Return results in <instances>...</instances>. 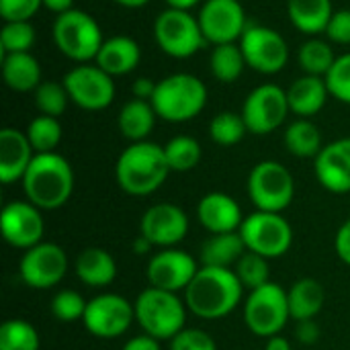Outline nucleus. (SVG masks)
<instances>
[{"instance_id":"obj_1","label":"nucleus","mask_w":350,"mask_h":350,"mask_svg":"<svg viewBox=\"0 0 350 350\" xmlns=\"http://www.w3.org/2000/svg\"><path fill=\"white\" fill-rule=\"evenodd\" d=\"M244 287L234 269L199 267L195 279L185 289V304L201 320H221L230 316L244 297Z\"/></svg>"},{"instance_id":"obj_2","label":"nucleus","mask_w":350,"mask_h":350,"mask_svg":"<svg viewBox=\"0 0 350 350\" xmlns=\"http://www.w3.org/2000/svg\"><path fill=\"white\" fill-rule=\"evenodd\" d=\"M170 172L164 146L154 142L129 144L119 154L115 164L117 185L131 197H148L156 193L166 183Z\"/></svg>"},{"instance_id":"obj_3","label":"nucleus","mask_w":350,"mask_h":350,"mask_svg":"<svg viewBox=\"0 0 350 350\" xmlns=\"http://www.w3.org/2000/svg\"><path fill=\"white\" fill-rule=\"evenodd\" d=\"M21 183L29 203L41 211H55L62 209L74 193V170L57 152L35 154Z\"/></svg>"},{"instance_id":"obj_4","label":"nucleus","mask_w":350,"mask_h":350,"mask_svg":"<svg viewBox=\"0 0 350 350\" xmlns=\"http://www.w3.org/2000/svg\"><path fill=\"white\" fill-rule=\"evenodd\" d=\"M150 103L158 119L168 123H187L203 113L207 105V86L195 74L176 72L158 80Z\"/></svg>"},{"instance_id":"obj_5","label":"nucleus","mask_w":350,"mask_h":350,"mask_svg":"<svg viewBox=\"0 0 350 350\" xmlns=\"http://www.w3.org/2000/svg\"><path fill=\"white\" fill-rule=\"evenodd\" d=\"M135 322L156 340H172L187 324V304L178 293L162 291L156 287L144 289L135 301Z\"/></svg>"},{"instance_id":"obj_6","label":"nucleus","mask_w":350,"mask_h":350,"mask_svg":"<svg viewBox=\"0 0 350 350\" xmlns=\"http://www.w3.org/2000/svg\"><path fill=\"white\" fill-rule=\"evenodd\" d=\"M51 33L59 53L76 64L94 62L105 43L98 21L86 10H78V8L57 14Z\"/></svg>"},{"instance_id":"obj_7","label":"nucleus","mask_w":350,"mask_h":350,"mask_svg":"<svg viewBox=\"0 0 350 350\" xmlns=\"http://www.w3.org/2000/svg\"><path fill=\"white\" fill-rule=\"evenodd\" d=\"M248 197L256 211L283 213L295 197V178L277 160L258 162L248 174Z\"/></svg>"},{"instance_id":"obj_8","label":"nucleus","mask_w":350,"mask_h":350,"mask_svg":"<svg viewBox=\"0 0 350 350\" xmlns=\"http://www.w3.org/2000/svg\"><path fill=\"white\" fill-rule=\"evenodd\" d=\"M154 39L156 45L174 59H187L207 45L199 18L189 10L176 8H166L156 16Z\"/></svg>"},{"instance_id":"obj_9","label":"nucleus","mask_w":350,"mask_h":350,"mask_svg":"<svg viewBox=\"0 0 350 350\" xmlns=\"http://www.w3.org/2000/svg\"><path fill=\"white\" fill-rule=\"evenodd\" d=\"M291 320L287 291L277 283H267L248 293L244 301V324L260 338H271L281 334V330Z\"/></svg>"},{"instance_id":"obj_10","label":"nucleus","mask_w":350,"mask_h":350,"mask_svg":"<svg viewBox=\"0 0 350 350\" xmlns=\"http://www.w3.org/2000/svg\"><path fill=\"white\" fill-rule=\"evenodd\" d=\"M240 236L246 244V250L269 260L287 254L293 244L291 224L281 213L269 211H254L244 217L240 226Z\"/></svg>"},{"instance_id":"obj_11","label":"nucleus","mask_w":350,"mask_h":350,"mask_svg":"<svg viewBox=\"0 0 350 350\" xmlns=\"http://www.w3.org/2000/svg\"><path fill=\"white\" fill-rule=\"evenodd\" d=\"M238 43L242 47L248 68L258 74L273 76L289 64V45L285 37L273 27L248 23Z\"/></svg>"},{"instance_id":"obj_12","label":"nucleus","mask_w":350,"mask_h":350,"mask_svg":"<svg viewBox=\"0 0 350 350\" xmlns=\"http://www.w3.org/2000/svg\"><path fill=\"white\" fill-rule=\"evenodd\" d=\"M242 117L248 127V133L254 135H269L277 131L287 115L291 113L287 90L279 84L265 82L248 92V96L242 103Z\"/></svg>"},{"instance_id":"obj_13","label":"nucleus","mask_w":350,"mask_h":350,"mask_svg":"<svg viewBox=\"0 0 350 350\" xmlns=\"http://www.w3.org/2000/svg\"><path fill=\"white\" fill-rule=\"evenodd\" d=\"M62 82L70 100L84 111H105L115 100V78L94 62L74 66L66 72Z\"/></svg>"},{"instance_id":"obj_14","label":"nucleus","mask_w":350,"mask_h":350,"mask_svg":"<svg viewBox=\"0 0 350 350\" xmlns=\"http://www.w3.org/2000/svg\"><path fill=\"white\" fill-rule=\"evenodd\" d=\"M135 320L133 304L119 293H100L86 304L84 312V328L100 340H113L131 328Z\"/></svg>"},{"instance_id":"obj_15","label":"nucleus","mask_w":350,"mask_h":350,"mask_svg":"<svg viewBox=\"0 0 350 350\" xmlns=\"http://www.w3.org/2000/svg\"><path fill=\"white\" fill-rule=\"evenodd\" d=\"M18 275L31 289H51L59 285L68 275V254L59 244L41 242L25 250L18 265Z\"/></svg>"},{"instance_id":"obj_16","label":"nucleus","mask_w":350,"mask_h":350,"mask_svg":"<svg viewBox=\"0 0 350 350\" xmlns=\"http://www.w3.org/2000/svg\"><path fill=\"white\" fill-rule=\"evenodd\" d=\"M197 18L205 41L211 45L238 43L248 27L240 0H205L199 6Z\"/></svg>"},{"instance_id":"obj_17","label":"nucleus","mask_w":350,"mask_h":350,"mask_svg":"<svg viewBox=\"0 0 350 350\" xmlns=\"http://www.w3.org/2000/svg\"><path fill=\"white\" fill-rule=\"evenodd\" d=\"M0 230L8 246L16 250H29L43 242L45 224H43L41 209L29 203L27 199L10 201L2 207Z\"/></svg>"},{"instance_id":"obj_18","label":"nucleus","mask_w":350,"mask_h":350,"mask_svg":"<svg viewBox=\"0 0 350 350\" xmlns=\"http://www.w3.org/2000/svg\"><path fill=\"white\" fill-rule=\"evenodd\" d=\"M199 271L195 256L178 248H162L156 252L148 262V281L150 287L170 291V293H185Z\"/></svg>"},{"instance_id":"obj_19","label":"nucleus","mask_w":350,"mask_h":350,"mask_svg":"<svg viewBox=\"0 0 350 350\" xmlns=\"http://www.w3.org/2000/svg\"><path fill=\"white\" fill-rule=\"evenodd\" d=\"M189 234V217L174 203H158L144 211L139 219V236L154 248H174Z\"/></svg>"},{"instance_id":"obj_20","label":"nucleus","mask_w":350,"mask_h":350,"mask_svg":"<svg viewBox=\"0 0 350 350\" xmlns=\"http://www.w3.org/2000/svg\"><path fill=\"white\" fill-rule=\"evenodd\" d=\"M318 183L334 195L350 193V137H340L322 148L314 160Z\"/></svg>"},{"instance_id":"obj_21","label":"nucleus","mask_w":350,"mask_h":350,"mask_svg":"<svg viewBox=\"0 0 350 350\" xmlns=\"http://www.w3.org/2000/svg\"><path fill=\"white\" fill-rule=\"evenodd\" d=\"M197 219L211 236H215L240 232L244 215L240 203L234 197L213 191L201 197V201L197 203Z\"/></svg>"},{"instance_id":"obj_22","label":"nucleus","mask_w":350,"mask_h":350,"mask_svg":"<svg viewBox=\"0 0 350 350\" xmlns=\"http://www.w3.org/2000/svg\"><path fill=\"white\" fill-rule=\"evenodd\" d=\"M35 158V150L25 131L4 127L0 131V183L12 185L23 180L27 168Z\"/></svg>"},{"instance_id":"obj_23","label":"nucleus","mask_w":350,"mask_h":350,"mask_svg":"<svg viewBox=\"0 0 350 350\" xmlns=\"http://www.w3.org/2000/svg\"><path fill=\"white\" fill-rule=\"evenodd\" d=\"M142 62V47L133 37L127 35H115L105 39L94 64L103 68L113 78L127 76L133 70H137Z\"/></svg>"},{"instance_id":"obj_24","label":"nucleus","mask_w":350,"mask_h":350,"mask_svg":"<svg viewBox=\"0 0 350 350\" xmlns=\"http://www.w3.org/2000/svg\"><path fill=\"white\" fill-rule=\"evenodd\" d=\"M328 84L322 76L304 74L287 88L289 109L297 119H312L318 115L328 100Z\"/></svg>"},{"instance_id":"obj_25","label":"nucleus","mask_w":350,"mask_h":350,"mask_svg":"<svg viewBox=\"0 0 350 350\" xmlns=\"http://www.w3.org/2000/svg\"><path fill=\"white\" fill-rule=\"evenodd\" d=\"M74 273L86 287L105 289L117 279V262L109 250L90 246L78 254Z\"/></svg>"},{"instance_id":"obj_26","label":"nucleus","mask_w":350,"mask_h":350,"mask_svg":"<svg viewBox=\"0 0 350 350\" xmlns=\"http://www.w3.org/2000/svg\"><path fill=\"white\" fill-rule=\"evenodd\" d=\"M2 80L14 92H35L43 82V72L39 59L27 53H6L2 55Z\"/></svg>"},{"instance_id":"obj_27","label":"nucleus","mask_w":350,"mask_h":350,"mask_svg":"<svg viewBox=\"0 0 350 350\" xmlns=\"http://www.w3.org/2000/svg\"><path fill=\"white\" fill-rule=\"evenodd\" d=\"M332 14V0H287V16L291 25L310 37L326 33Z\"/></svg>"},{"instance_id":"obj_28","label":"nucleus","mask_w":350,"mask_h":350,"mask_svg":"<svg viewBox=\"0 0 350 350\" xmlns=\"http://www.w3.org/2000/svg\"><path fill=\"white\" fill-rule=\"evenodd\" d=\"M156 119L158 115L150 100L131 98L121 107L117 125H119L121 135L129 144H137V142H148L150 133L156 127Z\"/></svg>"},{"instance_id":"obj_29","label":"nucleus","mask_w":350,"mask_h":350,"mask_svg":"<svg viewBox=\"0 0 350 350\" xmlns=\"http://www.w3.org/2000/svg\"><path fill=\"white\" fill-rule=\"evenodd\" d=\"M287 299H289L291 320L295 322L314 320L324 308L326 291L320 281L312 277H304L287 289Z\"/></svg>"},{"instance_id":"obj_30","label":"nucleus","mask_w":350,"mask_h":350,"mask_svg":"<svg viewBox=\"0 0 350 350\" xmlns=\"http://www.w3.org/2000/svg\"><path fill=\"white\" fill-rule=\"evenodd\" d=\"M244 252H246V244H244L240 232L215 234L203 244L199 260H201V267L232 269L244 256Z\"/></svg>"},{"instance_id":"obj_31","label":"nucleus","mask_w":350,"mask_h":350,"mask_svg":"<svg viewBox=\"0 0 350 350\" xmlns=\"http://www.w3.org/2000/svg\"><path fill=\"white\" fill-rule=\"evenodd\" d=\"M285 148L291 156L308 160V158H318L322 152V131L312 119H295L293 123L287 125L285 129Z\"/></svg>"},{"instance_id":"obj_32","label":"nucleus","mask_w":350,"mask_h":350,"mask_svg":"<svg viewBox=\"0 0 350 350\" xmlns=\"http://www.w3.org/2000/svg\"><path fill=\"white\" fill-rule=\"evenodd\" d=\"M246 57L240 43H221L213 45L209 53V70L213 78L221 84H234L242 78L246 70Z\"/></svg>"},{"instance_id":"obj_33","label":"nucleus","mask_w":350,"mask_h":350,"mask_svg":"<svg viewBox=\"0 0 350 350\" xmlns=\"http://www.w3.org/2000/svg\"><path fill=\"white\" fill-rule=\"evenodd\" d=\"M336 57L338 55H334L330 41H324L320 37H310L308 41L301 43V47L297 51V62H299L304 74L322 76V78H326V74L334 66Z\"/></svg>"},{"instance_id":"obj_34","label":"nucleus","mask_w":350,"mask_h":350,"mask_svg":"<svg viewBox=\"0 0 350 350\" xmlns=\"http://www.w3.org/2000/svg\"><path fill=\"white\" fill-rule=\"evenodd\" d=\"M35 154H49L55 152V148L62 142L64 129L57 117H49V115H37L29 121L27 129H25Z\"/></svg>"},{"instance_id":"obj_35","label":"nucleus","mask_w":350,"mask_h":350,"mask_svg":"<svg viewBox=\"0 0 350 350\" xmlns=\"http://www.w3.org/2000/svg\"><path fill=\"white\" fill-rule=\"evenodd\" d=\"M246 133H248V127L244 123L242 113L221 111L209 121V137L221 148L238 146Z\"/></svg>"},{"instance_id":"obj_36","label":"nucleus","mask_w":350,"mask_h":350,"mask_svg":"<svg viewBox=\"0 0 350 350\" xmlns=\"http://www.w3.org/2000/svg\"><path fill=\"white\" fill-rule=\"evenodd\" d=\"M164 154L172 172H189L201 162V144L191 135H174L164 146Z\"/></svg>"},{"instance_id":"obj_37","label":"nucleus","mask_w":350,"mask_h":350,"mask_svg":"<svg viewBox=\"0 0 350 350\" xmlns=\"http://www.w3.org/2000/svg\"><path fill=\"white\" fill-rule=\"evenodd\" d=\"M41 338L33 324L25 320H6L0 326V350H39Z\"/></svg>"},{"instance_id":"obj_38","label":"nucleus","mask_w":350,"mask_h":350,"mask_svg":"<svg viewBox=\"0 0 350 350\" xmlns=\"http://www.w3.org/2000/svg\"><path fill=\"white\" fill-rule=\"evenodd\" d=\"M33 98L39 115H49L57 119L66 113V107L70 103L64 82H55V80H43L33 92Z\"/></svg>"},{"instance_id":"obj_39","label":"nucleus","mask_w":350,"mask_h":350,"mask_svg":"<svg viewBox=\"0 0 350 350\" xmlns=\"http://www.w3.org/2000/svg\"><path fill=\"white\" fill-rule=\"evenodd\" d=\"M35 39H37V33H35V27L31 25V21L4 23L2 31H0L2 55H6V53H27V51H31Z\"/></svg>"},{"instance_id":"obj_40","label":"nucleus","mask_w":350,"mask_h":350,"mask_svg":"<svg viewBox=\"0 0 350 350\" xmlns=\"http://www.w3.org/2000/svg\"><path fill=\"white\" fill-rule=\"evenodd\" d=\"M234 273L236 277L240 279L242 287L248 289V291H254L267 283H271V271H269V258L260 256V254H254L250 250L244 252V256L236 262L234 267Z\"/></svg>"},{"instance_id":"obj_41","label":"nucleus","mask_w":350,"mask_h":350,"mask_svg":"<svg viewBox=\"0 0 350 350\" xmlns=\"http://www.w3.org/2000/svg\"><path fill=\"white\" fill-rule=\"evenodd\" d=\"M86 299L74 291V289H62L53 295L51 299V314L57 322L64 324H74L84 318L86 312Z\"/></svg>"},{"instance_id":"obj_42","label":"nucleus","mask_w":350,"mask_h":350,"mask_svg":"<svg viewBox=\"0 0 350 350\" xmlns=\"http://www.w3.org/2000/svg\"><path fill=\"white\" fill-rule=\"evenodd\" d=\"M326 84L332 98L350 105V51L336 57L334 66L326 74Z\"/></svg>"},{"instance_id":"obj_43","label":"nucleus","mask_w":350,"mask_h":350,"mask_svg":"<svg viewBox=\"0 0 350 350\" xmlns=\"http://www.w3.org/2000/svg\"><path fill=\"white\" fill-rule=\"evenodd\" d=\"M170 350H217V345L205 330L185 328L170 340Z\"/></svg>"},{"instance_id":"obj_44","label":"nucleus","mask_w":350,"mask_h":350,"mask_svg":"<svg viewBox=\"0 0 350 350\" xmlns=\"http://www.w3.org/2000/svg\"><path fill=\"white\" fill-rule=\"evenodd\" d=\"M39 8H43V0H0V16L4 23L31 21Z\"/></svg>"},{"instance_id":"obj_45","label":"nucleus","mask_w":350,"mask_h":350,"mask_svg":"<svg viewBox=\"0 0 350 350\" xmlns=\"http://www.w3.org/2000/svg\"><path fill=\"white\" fill-rule=\"evenodd\" d=\"M330 43H336V45H350V8H340V10H334L328 27H326V33Z\"/></svg>"},{"instance_id":"obj_46","label":"nucleus","mask_w":350,"mask_h":350,"mask_svg":"<svg viewBox=\"0 0 350 350\" xmlns=\"http://www.w3.org/2000/svg\"><path fill=\"white\" fill-rule=\"evenodd\" d=\"M334 250H336V256L350 267V219H347L336 236H334Z\"/></svg>"},{"instance_id":"obj_47","label":"nucleus","mask_w":350,"mask_h":350,"mask_svg":"<svg viewBox=\"0 0 350 350\" xmlns=\"http://www.w3.org/2000/svg\"><path fill=\"white\" fill-rule=\"evenodd\" d=\"M295 336L301 345H316L320 340V326L316 324V320H304L297 322L295 328Z\"/></svg>"},{"instance_id":"obj_48","label":"nucleus","mask_w":350,"mask_h":350,"mask_svg":"<svg viewBox=\"0 0 350 350\" xmlns=\"http://www.w3.org/2000/svg\"><path fill=\"white\" fill-rule=\"evenodd\" d=\"M156 86H158V82H154L152 78H137V80H133V84H131L133 98L152 100V96L156 92Z\"/></svg>"},{"instance_id":"obj_49","label":"nucleus","mask_w":350,"mask_h":350,"mask_svg":"<svg viewBox=\"0 0 350 350\" xmlns=\"http://www.w3.org/2000/svg\"><path fill=\"white\" fill-rule=\"evenodd\" d=\"M121 350H162L160 349V340L152 338L150 334H139L129 338Z\"/></svg>"},{"instance_id":"obj_50","label":"nucleus","mask_w":350,"mask_h":350,"mask_svg":"<svg viewBox=\"0 0 350 350\" xmlns=\"http://www.w3.org/2000/svg\"><path fill=\"white\" fill-rule=\"evenodd\" d=\"M43 8L55 12V16H57V14H64V12L72 10L74 0H43Z\"/></svg>"},{"instance_id":"obj_51","label":"nucleus","mask_w":350,"mask_h":350,"mask_svg":"<svg viewBox=\"0 0 350 350\" xmlns=\"http://www.w3.org/2000/svg\"><path fill=\"white\" fill-rule=\"evenodd\" d=\"M265 350H291V342H289L285 336L277 334V336L267 338V347H265Z\"/></svg>"},{"instance_id":"obj_52","label":"nucleus","mask_w":350,"mask_h":350,"mask_svg":"<svg viewBox=\"0 0 350 350\" xmlns=\"http://www.w3.org/2000/svg\"><path fill=\"white\" fill-rule=\"evenodd\" d=\"M205 0H166L168 8H176V10H193L195 6H201Z\"/></svg>"},{"instance_id":"obj_53","label":"nucleus","mask_w":350,"mask_h":350,"mask_svg":"<svg viewBox=\"0 0 350 350\" xmlns=\"http://www.w3.org/2000/svg\"><path fill=\"white\" fill-rule=\"evenodd\" d=\"M152 248H154V246H152L144 236H137V238H135V242H133V250H135L137 254H148Z\"/></svg>"},{"instance_id":"obj_54","label":"nucleus","mask_w":350,"mask_h":350,"mask_svg":"<svg viewBox=\"0 0 350 350\" xmlns=\"http://www.w3.org/2000/svg\"><path fill=\"white\" fill-rule=\"evenodd\" d=\"M113 2L123 8H144L150 0H113Z\"/></svg>"}]
</instances>
